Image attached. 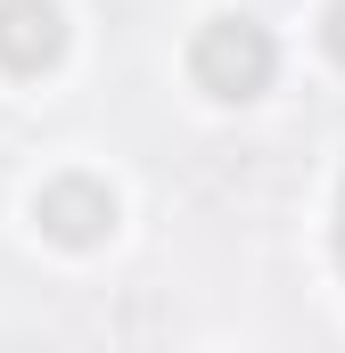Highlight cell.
Masks as SVG:
<instances>
[{"label": "cell", "mask_w": 345, "mask_h": 353, "mask_svg": "<svg viewBox=\"0 0 345 353\" xmlns=\"http://www.w3.org/2000/svg\"><path fill=\"white\" fill-rule=\"evenodd\" d=\"M189 74L206 99H255L271 83V33H263L255 17H214V25H197V41H189Z\"/></svg>", "instance_id": "cell-1"}, {"label": "cell", "mask_w": 345, "mask_h": 353, "mask_svg": "<svg viewBox=\"0 0 345 353\" xmlns=\"http://www.w3.org/2000/svg\"><path fill=\"white\" fill-rule=\"evenodd\" d=\"M33 222L58 239V247H99L115 230V189L90 173H58L41 197H33Z\"/></svg>", "instance_id": "cell-2"}, {"label": "cell", "mask_w": 345, "mask_h": 353, "mask_svg": "<svg viewBox=\"0 0 345 353\" xmlns=\"http://www.w3.org/2000/svg\"><path fill=\"white\" fill-rule=\"evenodd\" d=\"M58 58H66L58 0H0V66L8 74H50Z\"/></svg>", "instance_id": "cell-3"}, {"label": "cell", "mask_w": 345, "mask_h": 353, "mask_svg": "<svg viewBox=\"0 0 345 353\" xmlns=\"http://www.w3.org/2000/svg\"><path fill=\"white\" fill-rule=\"evenodd\" d=\"M321 41H329V58H337V66H345V0H337V8H329V17H321Z\"/></svg>", "instance_id": "cell-4"}, {"label": "cell", "mask_w": 345, "mask_h": 353, "mask_svg": "<svg viewBox=\"0 0 345 353\" xmlns=\"http://www.w3.org/2000/svg\"><path fill=\"white\" fill-rule=\"evenodd\" d=\"M337 255H345V197H337Z\"/></svg>", "instance_id": "cell-5"}]
</instances>
